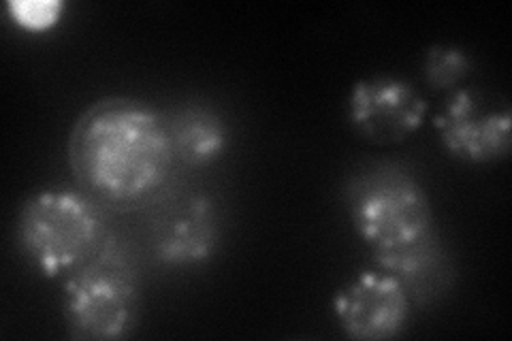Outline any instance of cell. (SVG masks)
<instances>
[{
    "label": "cell",
    "mask_w": 512,
    "mask_h": 341,
    "mask_svg": "<svg viewBox=\"0 0 512 341\" xmlns=\"http://www.w3.org/2000/svg\"><path fill=\"white\" fill-rule=\"evenodd\" d=\"M374 261L382 271L395 275L408 297L421 305L438 299L453 273L438 231L410 248L374 254Z\"/></svg>",
    "instance_id": "cell-9"
},
{
    "label": "cell",
    "mask_w": 512,
    "mask_h": 341,
    "mask_svg": "<svg viewBox=\"0 0 512 341\" xmlns=\"http://www.w3.org/2000/svg\"><path fill=\"white\" fill-rule=\"evenodd\" d=\"M470 73V58L459 47L436 45L425 56V79L431 88H451Z\"/></svg>",
    "instance_id": "cell-11"
},
{
    "label": "cell",
    "mask_w": 512,
    "mask_h": 341,
    "mask_svg": "<svg viewBox=\"0 0 512 341\" xmlns=\"http://www.w3.org/2000/svg\"><path fill=\"white\" fill-rule=\"evenodd\" d=\"M175 158L188 167H207L229 145V126L216 109L203 103H186L167 116Z\"/></svg>",
    "instance_id": "cell-10"
},
{
    "label": "cell",
    "mask_w": 512,
    "mask_h": 341,
    "mask_svg": "<svg viewBox=\"0 0 512 341\" xmlns=\"http://www.w3.org/2000/svg\"><path fill=\"white\" fill-rule=\"evenodd\" d=\"M333 312L348 337L384 341L406 329L410 297L395 275L363 271L335 295Z\"/></svg>",
    "instance_id": "cell-5"
},
{
    "label": "cell",
    "mask_w": 512,
    "mask_h": 341,
    "mask_svg": "<svg viewBox=\"0 0 512 341\" xmlns=\"http://www.w3.org/2000/svg\"><path fill=\"white\" fill-rule=\"evenodd\" d=\"M7 9L15 24H20L26 30L41 32L52 28L60 20L64 5L60 0H11Z\"/></svg>",
    "instance_id": "cell-12"
},
{
    "label": "cell",
    "mask_w": 512,
    "mask_h": 341,
    "mask_svg": "<svg viewBox=\"0 0 512 341\" xmlns=\"http://www.w3.org/2000/svg\"><path fill=\"white\" fill-rule=\"evenodd\" d=\"M105 224L90 197L73 190H41L22 205L18 241L30 267L45 278L73 273L101 250Z\"/></svg>",
    "instance_id": "cell-4"
},
{
    "label": "cell",
    "mask_w": 512,
    "mask_h": 341,
    "mask_svg": "<svg viewBox=\"0 0 512 341\" xmlns=\"http://www.w3.org/2000/svg\"><path fill=\"white\" fill-rule=\"evenodd\" d=\"M427 103L406 79L378 75L363 79L350 94V122L372 143H399L416 133L425 120Z\"/></svg>",
    "instance_id": "cell-6"
},
{
    "label": "cell",
    "mask_w": 512,
    "mask_h": 341,
    "mask_svg": "<svg viewBox=\"0 0 512 341\" xmlns=\"http://www.w3.org/2000/svg\"><path fill=\"white\" fill-rule=\"evenodd\" d=\"M346 201L372 254L410 248L436 231L427 192L397 162L380 160L357 171L346 184Z\"/></svg>",
    "instance_id": "cell-3"
},
{
    "label": "cell",
    "mask_w": 512,
    "mask_h": 341,
    "mask_svg": "<svg viewBox=\"0 0 512 341\" xmlns=\"http://www.w3.org/2000/svg\"><path fill=\"white\" fill-rule=\"evenodd\" d=\"M69 162L90 197L114 205L146 201L175 162L167 116L128 96L96 101L71 128Z\"/></svg>",
    "instance_id": "cell-1"
},
{
    "label": "cell",
    "mask_w": 512,
    "mask_h": 341,
    "mask_svg": "<svg viewBox=\"0 0 512 341\" xmlns=\"http://www.w3.org/2000/svg\"><path fill=\"white\" fill-rule=\"evenodd\" d=\"M220 241L218 205L207 194H190L160 211L152 226L154 254L167 267H197L210 261Z\"/></svg>",
    "instance_id": "cell-7"
},
{
    "label": "cell",
    "mask_w": 512,
    "mask_h": 341,
    "mask_svg": "<svg viewBox=\"0 0 512 341\" xmlns=\"http://www.w3.org/2000/svg\"><path fill=\"white\" fill-rule=\"evenodd\" d=\"M444 148L466 162H495L510 154V111H487L468 90L455 92L436 118Z\"/></svg>",
    "instance_id": "cell-8"
},
{
    "label": "cell",
    "mask_w": 512,
    "mask_h": 341,
    "mask_svg": "<svg viewBox=\"0 0 512 341\" xmlns=\"http://www.w3.org/2000/svg\"><path fill=\"white\" fill-rule=\"evenodd\" d=\"M141 282L133 254L107 235L101 250L71 273L62 292V314L73 339H122L137 327Z\"/></svg>",
    "instance_id": "cell-2"
}]
</instances>
